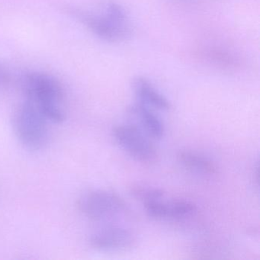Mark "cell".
Segmentation results:
<instances>
[{
  "mask_svg": "<svg viewBox=\"0 0 260 260\" xmlns=\"http://www.w3.org/2000/svg\"><path fill=\"white\" fill-rule=\"evenodd\" d=\"M22 90L48 121L62 123L66 120L63 107L64 89L54 76L42 72L27 73L22 77Z\"/></svg>",
  "mask_w": 260,
  "mask_h": 260,
  "instance_id": "1",
  "label": "cell"
},
{
  "mask_svg": "<svg viewBox=\"0 0 260 260\" xmlns=\"http://www.w3.org/2000/svg\"><path fill=\"white\" fill-rule=\"evenodd\" d=\"M71 14L92 33L109 42H121L131 37L132 25L122 6L108 1L97 12L73 9Z\"/></svg>",
  "mask_w": 260,
  "mask_h": 260,
  "instance_id": "2",
  "label": "cell"
},
{
  "mask_svg": "<svg viewBox=\"0 0 260 260\" xmlns=\"http://www.w3.org/2000/svg\"><path fill=\"white\" fill-rule=\"evenodd\" d=\"M12 121L16 138L25 148L37 151L48 145L49 121L31 102L25 100L16 108Z\"/></svg>",
  "mask_w": 260,
  "mask_h": 260,
  "instance_id": "3",
  "label": "cell"
},
{
  "mask_svg": "<svg viewBox=\"0 0 260 260\" xmlns=\"http://www.w3.org/2000/svg\"><path fill=\"white\" fill-rule=\"evenodd\" d=\"M83 215L94 221H107L121 215L126 203L118 194L109 190L93 189L83 193L77 200Z\"/></svg>",
  "mask_w": 260,
  "mask_h": 260,
  "instance_id": "4",
  "label": "cell"
},
{
  "mask_svg": "<svg viewBox=\"0 0 260 260\" xmlns=\"http://www.w3.org/2000/svg\"><path fill=\"white\" fill-rule=\"evenodd\" d=\"M113 137L118 145L134 159L150 162L156 158V150L150 138L132 123L121 124L113 128Z\"/></svg>",
  "mask_w": 260,
  "mask_h": 260,
  "instance_id": "5",
  "label": "cell"
},
{
  "mask_svg": "<svg viewBox=\"0 0 260 260\" xmlns=\"http://www.w3.org/2000/svg\"><path fill=\"white\" fill-rule=\"evenodd\" d=\"M133 234L128 230L115 225H108L96 230L89 237V244L100 251L124 250L135 243Z\"/></svg>",
  "mask_w": 260,
  "mask_h": 260,
  "instance_id": "6",
  "label": "cell"
},
{
  "mask_svg": "<svg viewBox=\"0 0 260 260\" xmlns=\"http://www.w3.org/2000/svg\"><path fill=\"white\" fill-rule=\"evenodd\" d=\"M146 212L157 220H181L186 218L196 211V206L188 201L176 200L164 202L162 199L144 203Z\"/></svg>",
  "mask_w": 260,
  "mask_h": 260,
  "instance_id": "7",
  "label": "cell"
},
{
  "mask_svg": "<svg viewBox=\"0 0 260 260\" xmlns=\"http://www.w3.org/2000/svg\"><path fill=\"white\" fill-rule=\"evenodd\" d=\"M127 113L132 120H135L132 124L139 127L149 138L160 139L164 136V124L153 109L137 103L127 109Z\"/></svg>",
  "mask_w": 260,
  "mask_h": 260,
  "instance_id": "8",
  "label": "cell"
},
{
  "mask_svg": "<svg viewBox=\"0 0 260 260\" xmlns=\"http://www.w3.org/2000/svg\"><path fill=\"white\" fill-rule=\"evenodd\" d=\"M133 89L138 103L151 109L167 111L171 109V103L159 92L147 79L138 77L133 81Z\"/></svg>",
  "mask_w": 260,
  "mask_h": 260,
  "instance_id": "9",
  "label": "cell"
},
{
  "mask_svg": "<svg viewBox=\"0 0 260 260\" xmlns=\"http://www.w3.org/2000/svg\"><path fill=\"white\" fill-rule=\"evenodd\" d=\"M178 160L185 168L205 175L217 174L218 168L211 159L196 152L190 150L179 151Z\"/></svg>",
  "mask_w": 260,
  "mask_h": 260,
  "instance_id": "10",
  "label": "cell"
},
{
  "mask_svg": "<svg viewBox=\"0 0 260 260\" xmlns=\"http://www.w3.org/2000/svg\"><path fill=\"white\" fill-rule=\"evenodd\" d=\"M131 193L134 197L144 203L150 202V201L156 200V199H162L164 196V191L162 190L139 185L132 187Z\"/></svg>",
  "mask_w": 260,
  "mask_h": 260,
  "instance_id": "11",
  "label": "cell"
},
{
  "mask_svg": "<svg viewBox=\"0 0 260 260\" xmlns=\"http://www.w3.org/2000/svg\"><path fill=\"white\" fill-rule=\"evenodd\" d=\"M11 77L8 71L0 65V89H6L10 85Z\"/></svg>",
  "mask_w": 260,
  "mask_h": 260,
  "instance_id": "12",
  "label": "cell"
}]
</instances>
